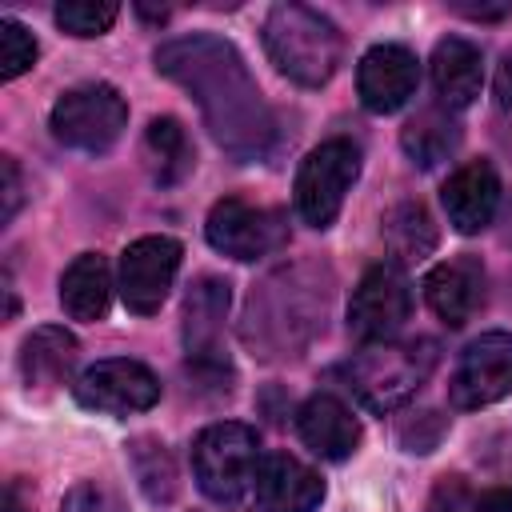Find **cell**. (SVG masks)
<instances>
[{"label":"cell","mask_w":512,"mask_h":512,"mask_svg":"<svg viewBox=\"0 0 512 512\" xmlns=\"http://www.w3.org/2000/svg\"><path fill=\"white\" fill-rule=\"evenodd\" d=\"M156 72L176 80L200 108L212 140L240 164L264 160L276 140L272 108L244 56L212 32L176 36L156 48Z\"/></svg>","instance_id":"6da1fadb"},{"label":"cell","mask_w":512,"mask_h":512,"mask_svg":"<svg viewBox=\"0 0 512 512\" xmlns=\"http://www.w3.org/2000/svg\"><path fill=\"white\" fill-rule=\"evenodd\" d=\"M268 60L300 88H324L344 56V40L328 16L308 4H272L264 16Z\"/></svg>","instance_id":"7a4b0ae2"},{"label":"cell","mask_w":512,"mask_h":512,"mask_svg":"<svg viewBox=\"0 0 512 512\" xmlns=\"http://www.w3.org/2000/svg\"><path fill=\"white\" fill-rule=\"evenodd\" d=\"M432 364H436L432 340H408V344L388 340V344H372L360 356H352L344 364V376L364 408L392 412L428 380Z\"/></svg>","instance_id":"3957f363"},{"label":"cell","mask_w":512,"mask_h":512,"mask_svg":"<svg viewBox=\"0 0 512 512\" xmlns=\"http://www.w3.org/2000/svg\"><path fill=\"white\" fill-rule=\"evenodd\" d=\"M260 460V436L240 420L208 424L192 444V476L216 504H236L256 484Z\"/></svg>","instance_id":"277c9868"},{"label":"cell","mask_w":512,"mask_h":512,"mask_svg":"<svg viewBox=\"0 0 512 512\" xmlns=\"http://www.w3.org/2000/svg\"><path fill=\"white\" fill-rule=\"evenodd\" d=\"M48 128L64 148L96 156V152H108L124 136L128 104L112 84H80V88H68L52 104Z\"/></svg>","instance_id":"5b68a950"},{"label":"cell","mask_w":512,"mask_h":512,"mask_svg":"<svg viewBox=\"0 0 512 512\" xmlns=\"http://www.w3.org/2000/svg\"><path fill=\"white\" fill-rule=\"evenodd\" d=\"M360 176V148L344 136L316 144L296 172V212L308 228H328L340 208L348 188Z\"/></svg>","instance_id":"8992f818"},{"label":"cell","mask_w":512,"mask_h":512,"mask_svg":"<svg viewBox=\"0 0 512 512\" xmlns=\"http://www.w3.org/2000/svg\"><path fill=\"white\" fill-rule=\"evenodd\" d=\"M412 316V284L404 264L380 260L372 264L348 300V332L360 344H388L404 320Z\"/></svg>","instance_id":"52a82bcc"},{"label":"cell","mask_w":512,"mask_h":512,"mask_svg":"<svg viewBox=\"0 0 512 512\" xmlns=\"http://www.w3.org/2000/svg\"><path fill=\"white\" fill-rule=\"evenodd\" d=\"M204 236L216 252L232 256V260H260L268 252H276L288 236L284 216L260 204H248L240 196H224L212 204L208 220H204Z\"/></svg>","instance_id":"ba28073f"},{"label":"cell","mask_w":512,"mask_h":512,"mask_svg":"<svg viewBox=\"0 0 512 512\" xmlns=\"http://www.w3.org/2000/svg\"><path fill=\"white\" fill-rule=\"evenodd\" d=\"M180 256H184V248L172 236H140V240H132L124 248V256H120V280H116L124 308L136 312V316L160 312V304L168 300V288H172V280L180 272Z\"/></svg>","instance_id":"9c48e42d"},{"label":"cell","mask_w":512,"mask_h":512,"mask_svg":"<svg viewBox=\"0 0 512 512\" xmlns=\"http://www.w3.org/2000/svg\"><path fill=\"white\" fill-rule=\"evenodd\" d=\"M72 392L84 408H96L108 416H128V412H148L160 400V380L148 364L112 356V360H96L92 368H84L76 376Z\"/></svg>","instance_id":"30bf717a"},{"label":"cell","mask_w":512,"mask_h":512,"mask_svg":"<svg viewBox=\"0 0 512 512\" xmlns=\"http://www.w3.org/2000/svg\"><path fill=\"white\" fill-rule=\"evenodd\" d=\"M512 392V332H484L464 352L448 380V400L460 412L488 408Z\"/></svg>","instance_id":"8fae6325"},{"label":"cell","mask_w":512,"mask_h":512,"mask_svg":"<svg viewBox=\"0 0 512 512\" xmlns=\"http://www.w3.org/2000/svg\"><path fill=\"white\" fill-rule=\"evenodd\" d=\"M416 84H420V64L416 52L404 44H376L356 64V92L368 112L388 116L404 108L416 96Z\"/></svg>","instance_id":"7c38bea8"},{"label":"cell","mask_w":512,"mask_h":512,"mask_svg":"<svg viewBox=\"0 0 512 512\" xmlns=\"http://www.w3.org/2000/svg\"><path fill=\"white\" fill-rule=\"evenodd\" d=\"M224 312H228V284L216 276L196 280L184 300V344H188V364L196 372H228V356L220 352Z\"/></svg>","instance_id":"4fadbf2b"},{"label":"cell","mask_w":512,"mask_h":512,"mask_svg":"<svg viewBox=\"0 0 512 512\" xmlns=\"http://www.w3.org/2000/svg\"><path fill=\"white\" fill-rule=\"evenodd\" d=\"M440 200H444L448 224L456 232H464V236L484 232L496 216V204H500V176L488 160H468L444 180Z\"/></svg>","instance_id":"5bb4252c"},{"label":"cell","mask_w":512,"mask_h":512,"mask_svg":"<svg viewBox=\"0 0 512 512\" xmlns=\"http://www.w3.org/2000/svg\"><path fill=\"white\" fill-rule=\"evenodd\" d=\"M256 504L264 512H316L324 500V480L296 456L272 452L256 468Z\"/></svg>","instance_id":"9a60e30c"},{"label":"cell","mask_w":512,"mask_h":512,"mask_svg":"<svg viewBox=\"0 0 512 512\" xmlns=\"http://www.w3.org/2000/svg\"><path fill=\"white\" fill-rule=\"evenodd\" d=\"M424 296L428 308L448 324L460 328L472 320V312L484 304V268L476 256H452L440 260L428 276H424Z\"/></svg>","instance_id":"2e32d148"},{"label":"cell","mask_w":512,"mask_h":512,"mask_svg":"<svg viewBox=\"0 0 512 512\" xmlns=\"http://www.w3.org/2000/svg\"><path fill=\"white\" fill-rule=\"evenodd\" d=\"M296 432L300 440L324 456V460H348L360 448V420L352 416V408L332 396V392H316L300 404L296 412Z\"/></svg>","instance_id":"e0dca14e"},{"label":"cell","mask_w":512,"mask_h":512,"mask_svg":"<svg viewBox=\"0 0 512 512\" xmlns=\"http://www.w3.org/2000/svg\"><path fill=\"white\" fill-rule=\"evenodd\" d=\"M432 84L444 108H468L480 96L484 84V60L480 48L464 36H444L432 48Z\"/></svg>","instance_id":"ac0fdd59"},{"label":"cell","mask_w":512,"mask_h":512,"mask_svg":"<svg viewBox=\"0 0 512 512\" xmlns=\"http://www.w3.org/2000/svg\"><path fill=\"white\" fill-rule=\"evenodd\" d=\"M60 304L72 320H104L108 304H112V268L100 252H84L76 256L64 276H60Z\"/></svg>","instance_id":"d6986e66"},{"label":"cell","mask_w":512,"mask_h":512,"mask_svg":"<svg viewBox=\"0 0 512 512\" xmlns=\"http://www.w3.org/2000/svg\"><path fill=\"white\" fill-rule=\"evenodd\" d=\"M76 356H80V344H76L72 332L56 328V324L36 328V332L20 344V372H24V384H28V388H52V384L68 380Z\"/></svg>","instance_id":"ffe728a7"},{"label":"cell","mask_w":512,"mask_h":512,"mask_svg":"<svg viewBox=\"0 0 512 512\" xmlns=\"http://www.w3.org/2000/svg\"><path fill=\"white\" fill-rule=\"evenodd\" d=\"M144 164H148V176L160 188H172V184H180L192 172L196 156H192V140H188L180 120L156 116L144 128Z\"/></svg>","instance_id":"44dd1931"},{"label":"cell","mask_w":512,"mask_h":512,"mask_svg":"<svg viewBox=\"0 0 512 512\" xmlns=\"http://www.w3.org/2000/svg\"><path fill=\"white\" fill-rule=\"evenodd\" d=\"M400 144H404V152L412 156V164L432 168L436 160H444V156L460 144V128H456V120H448L444 112L428 108V112H420L416 120L404 124Z\"/></svg>","instance_id":"7402d4cb"},{"label":"cell","mask_w":512,"mask_h":512,"mask_svg":"<svg viewBox=\"0 0 512 512\" xmlns=\"http://www.w3.org/2000/svg\"><path fill=\"white\" fill-rule=\"evenodd\" d=\"M132 464H136V480H140V488L152 504H168L176 496V468H172V456L164 452V444L136 440L132 444Z\"/></svg>","instance_id":"603a6c76"},{"label":"cell","mask_w":512,"mask_h":512,"mask_svg":"<svg viewBox=\"0 0 512 512\" xmlns=\"http://www.w3.org/2000/svg\"><path fill=\"white\" fill-rule=\"evenodd\" d=\"M388 240L400 252L396 264L400 260H412V256L420 260L424 252L436 248V228H432V220H428V212L420 204H404V208H396L388 216Z\"/></svg>","instance_id":"cb8c5ba5"},{"label":"cell","mask_w":512,"mask_h":512,"mask_svg":"<svg viewBox=\"0 0 512 512\" xmlns=\"http://www.w3.org/2000/svg\"><path fill=\"white\" fill-rule=\"evenodd\" d=\"M120 8L112 0H64L56 4V24L68 32V36H104L112 24H116Z\"/></svg>","instance_id":"d4e9b609"},{"label":"cell","mask_w":512,"mask_h":512,"mask_svg":"<svg viewBox=\"0 0 512 512\" xmlns=\"http://www.w3.org/2000/svg\"><path fill=\"white\" fill-rule=\"evenodd\" d=\"M36 36L20 20H0V76L16 80L36 64Z\"/></svg>","instance_id":"484cf974"},{"label":"cell","mask_w":512,"mask_h":512,"mask_svg":"<svg viewBox=\"0 0 512 512\" xmlns=\"http://www.w3.org/2000/svg\"><path fill=\"white\" fill-rule=\"evenodd\" d=\"M60 512H128L120 492L100 484V480H80L64 500H60Z\"/></svg>","instance_id":"4316f807"},{"label":"cell","mask_w":512,"mask_h":512,"mask_svg":"<svg viewBox=\"0 0 512 512\" xmlns=\"http://www.w3.org/2000/svg\"><path fill=\"white\" fill-rule=\"evenodd\" d=\"M424 512H480V496L468 488L464 476H440L432 484V496H428Z\"/></svg>","instance_id":"83f0119b"},{"label":"cell","mask_w":512,"mask_h":512,"mask_svg":"<svg viewBox=\"0 0 512 512\" xmlns=\"http://www.w3.org/2000/svg\"><path fill=\"white\" fill-rule=\"evenodd\" d=\"M444 428H448V424H444L436 412H416V420H404V424H400V444H404L408 452H432V448L440 444Z\"/></svg>","instance_id":"f1b7e54d"},{"label":"cell","mask_w":512,"mask_h":512,"mask_svg":"<svg viewBox=\"0 0 512 512\" xmlns=\"http://www.w3.org/2000/svg\"><path fill=\"white\" fill-rule=\"evenodd\" d=\"M0 176H4V208H0V220L8 224L20 208V172H16V160L12 156H0Z\"/></svg>","instance_id":"f546056e"},{"label":"cell","mask_w":512,"mask_h":512,"mask_svg":"<svg viewBox=\"0 0 512 512\" xmlns=\"http://www.w3.org/2000/svg\"><path fill=\"white\" fill-rule=\"evenodd\" d=\"M460 16H468V20H504L508 12H512V4L504 0V4H452Z\"/></svg>","instance_id":"4dcf8cb0"},{"label":"cell","mask_w":512,"mask_h":512,"mask_svg":"<svg viewBox=\"0 0 512 512\" xmlns=\"http://www.w3.org/2000/svg\"><path fill=\"white\" fill-rule=\"evenodd\" d=\"M480 512H512V492H504V488L480 492Z\"/></svg>","instance_id":"1f68e13d"}]
</instances>
